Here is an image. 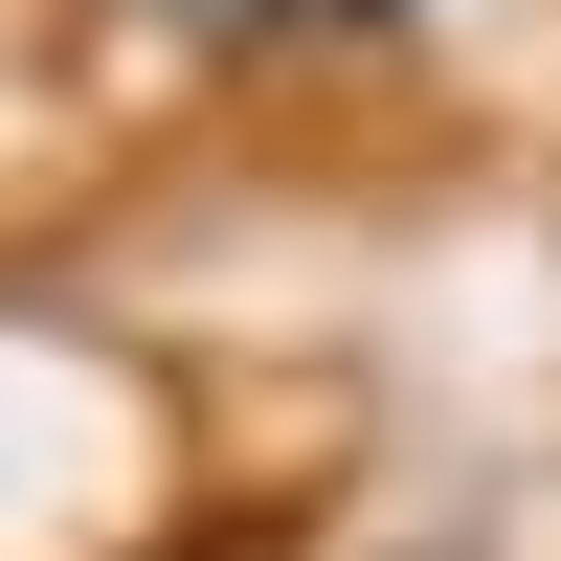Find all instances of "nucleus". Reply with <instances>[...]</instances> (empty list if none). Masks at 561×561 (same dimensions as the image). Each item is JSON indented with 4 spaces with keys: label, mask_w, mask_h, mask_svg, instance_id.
<instances>
[{
    "label": "nucleus",
    "mask_w": 561,
    "mask_h": 561,
    "mask_svg": "<svg viewBox=\"0 0 561 561\" xmlns=\"http://www.w3.org/2000/svg\"><path fill=\"white\" fill-rule=\"evenodd\" d=\"M203 23H248V45H382V23H427V0H203Z\"/></svg>",
    "instance_id": "1"
}]
</instances>
